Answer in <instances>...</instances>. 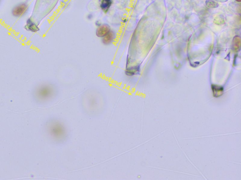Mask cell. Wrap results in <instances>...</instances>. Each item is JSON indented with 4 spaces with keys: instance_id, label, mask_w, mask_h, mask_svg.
Segmentation results:
<instances>
[{
    "instance_id": "cell-4",
    "label": "cell",
    "mask_w": 241,
    "mask_h": 180,
    "mask_svg": "<svg viewBox=\"0 0 241 180\" xmlns=\"http://www.w3.org/2000/svg\"><path fill=\"white\" fill-rule=\"evenodd\" d=\"M212 89L214 96L216 97L220 96L223 93V88L221 86H217V85H212Z\"/></svg>"
},
{
    "instance_id": "cell-3",
    "label": "cell",
    "mask_w": 241,
    "mask_h": 180,
    "mask_svg": "<svg viewBox=\"0 0 241 180\" xmlns=\"http://www.w3.org/2000/svg\"><path fill=\"white\" fill-rule=\"evenodd\" d=\"M115 37V34L113 31H110L108 34L103 37L102 42L104 45H108L111 44L114 41Z\"/></svg>"
},
{
    "instance_id": "cell-2",
    "label": "cell",
    "mask_w": 241,
    "mask_h": 180,
    "mask_svg": "<svg viewBox=\"0 0 241 180\" xmlns=\"http://www.w3.org/2000/svg\"><path fill=\"white\" fill-rule=\"evenodd\" d=\"M110 30V27L107 24H104L98 26L96 31V35L99 38H103L106 36Z\"/></svg>"
},
{
    "instance_id": "cell-6",
    "label": "cell",
    "mask_w": 241,
    "mask_h": 180,
    "mask_svg": "<svg viewBox=\"0 0 241 180\" xmlns=\"http://www.w3.org/2000/svg\"><path fill=\"white\" fill-rule=\"evenodd\" d=\"M139 66H136V67H131L128 68L125 71V74L127 76H133L136 74H137L138 72H139Z\"/></svg>"
},
{
    "instance_id": "cell-5",
    "label": "cell",
    "mask_w": 241,
    "mask_h": 180,
    "mask_svg": "<svg viewBox=\"0 0 241 180\" xmlns=\"http://www.w3.org/2000/svg\"><path fill=\"white\" fill-rule=\"evenodd\" d=\"M112 0H102L100 7L102 10L104 11H107L112 5Z\"/></svg>"
},
{
    "instance_id": "cell-1",
    "label": "cell",
    "mask_w": 241,
    "mask_h": 180,
    "mask_svg": "<svg viewBox=\"0 0 241 180\" xmlns=\"http://www.w3.org/2000/svg\"><path fill=\"white\" fill-rule=\"evenodd\" d=\"M27 9V6L25 4L17 5L12 10V15L16 17H20L23 15Z\"/></svg>"
},
{
    "instance_id": "cell-7",
    "label": "cell",
    "mask_w": 241,
    "mask_h": 180,
    "mask_svg": "<svg viewBox=\"0 0 241 180\" xmlns=\"http://www.w3.org/2000/svg\"><path fill=\"white\" fill-rule=\"evenodd\" d=\"M236 1H240V0H236Z\"/></svg>"
}]
</instances>
